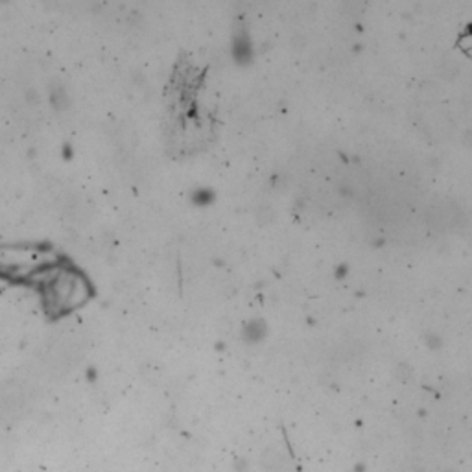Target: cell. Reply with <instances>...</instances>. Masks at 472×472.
Returning a JSON list of instances; mask_svg holds the SVG:
<instances>
[{
    "instance_id": "cell-2",
    "label": "cell",
    "mask_w": 472,
    "mask_h": 472,
    "mask_svg": "<svg viewBox=\"0 0 472 472\" xmlns=\"http://www.w3.org/2000/svg\"><path fill=\"white\" fill-rule=\"evenodd\" d=\"M61 260L52 250L39 244H0V277L9 281H28L33 279L48 266Z\"/></svg>"
},
{
    "instance_id": "cell-1",
    "label": "cell",
    "mask_w": 472,
    "mask_h": 472,
    "mask_svg": "<svg viewBox=\"0 0 472 472\" xmlns=\"http://www.w3.org/2000/svg\"><path fill=\"white\" fill-rule=\"evenodd\" d=\"M43 297V304L55 316L73 313L83 309L92 295L91 281L76 266L58 260L33 279Z\"/></svg>"
},
{
    "instance_id": "cell-3",
    "label": "cell",
    "mask_w": 472,
    "mask_h": 472,
    "mask_svg": "<svg viewBox=\"0 0 472 472\" xmlns=\"http://www.w3.org/2000/svg\"><path fill=\"white\" fill-rule=\"evenodd\" d=\"M231 52L236 63L240 65H247L251 59H253V43H251L250 39L247 28H240V30L232 36Z\"/></svg>"
}]
</instances>
